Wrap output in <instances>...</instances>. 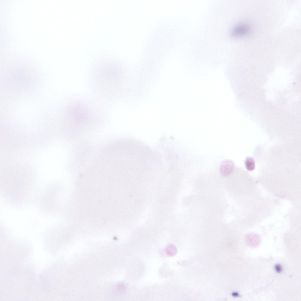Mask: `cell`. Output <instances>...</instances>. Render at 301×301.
I'll return each mask as SVG.
<instances>
[{
	"instance_id": "6da1fadb",
	"label": "cell",
	"mask_w": 301,
	"mask_h": 301,
	"mask_svg": "<svg viewBox=\"0 0 301 301\" xmlns=\"http://www.w3.org/2000/svg\"><path fill=\"white\" fill-rule=\"evenodd\" d=\"M119 69L111 65L99 67L93 73V85L103 97L113 99L117 96L121 79Z\"/></svg>"
},
{
	"instance_id": "7a4b0ae2",
	"label": "cell",
	"mask_w": 301,
	"mask_h": 301,
	"mask_svg": "<svg viewBox=\"0 0 301 301\" xmlns=\"http://www.w3.org/2000/svg\"><path fill=\"white\" fill-rule=\"evenodd\" d=\"M234 168V164L231 160H225L221 164L220 168L221 174L224 176H228L233 172Z\"/></svg>"
},
{
	"instance_id": "3957f363",
	"label": "cell",
	"mask_w": 301,
	"mask_h": 301,
	"mask_svg": "<svg viewBox=\"0 0 301 301\" xmlns=\"http://www.w3.org/2000/svg\"><path fill=\"white\" fill-rule=\"evenodd\" d=\"M248 30L247 28L244 25H239L235 26L230 32L231 35L237 36L243 35Z\"/></svg>"
},
{
	"instance_id": "277c9868",
	"label": "cell",
	"mask_w": 301,
	"mask_h": 301,
	"mask_svg": "<svg viewBox=\"0 0 301 301\" xmlns=\"http://www.w3.org/2000/svg\"><path fill=\"white\" fill-rule=\"evenodd\" d=\"M165 252L168 256H173L176 254L177 249L176 247L173 245L169 244L166 247Z\"/></svg>"
},
{
	"instance_id": "5b68a950",
	"label": "cell",
	"mask_w": 301,
	"mask_h": 301,
	"mask_svg": "<svg viewBox=\"0 0 301 301\" xmlns=\"http://www.w3.org/2000/svg\"><path fill=\"white\" fill-rule=\"evenodd\" d=\"M245 164L247 169L249 170H252L255 168V162L254 159L251 157H248L246 158L245 161Z\"/></svg>"
},
{
	"instance_id": "8992f818",
	"label": "cell",
	"mask_w": 301,
	"mask_h": 301,
	"mask_svg": "<svg viewBox=\"0 0 301 301\" xmlns=\"http://www.w3.org/2000/svg\"><path fill=\"white\" fill-rule=\"evenodd\" d=\"M276 268L277 271L278 272H280L281 270V268L279 265H277L276 267Z\"/></svg>"
}]
</instances>
